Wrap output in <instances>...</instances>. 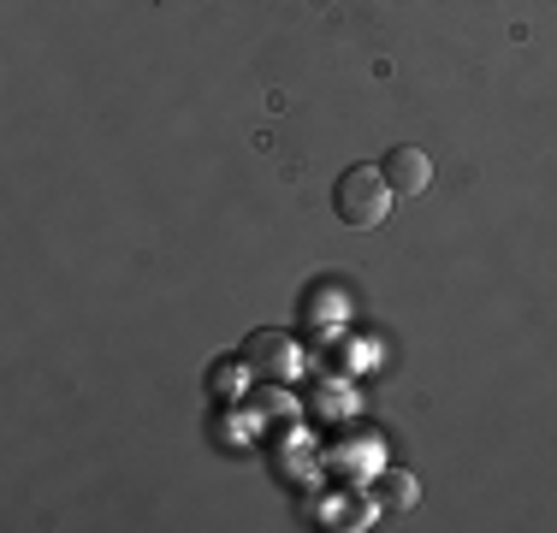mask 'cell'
Here are the masks:
<instances>
[{
	"mask_svg": "<svg viewBox=\"0 0 557 533\" xmlns=\"http://www.w3.org/2000/svg\"><path fill=\"white\" fill-rule=\"evenodd\" d=\"M333 213L350 232H374L380 220L392 213V184L380 166H344L333 184Z\"/></svg>",
	"mask_w": 557,
	"mask_h": 533,
	"instance_id": "obj_1",
	"label": "cell"
},
{
	"mask_svg": "<svg viewBox=\"0 0 557 533\" xmlns=\"http://www.w3.org/2000/svg\"><path fill=\"white\" fill-rule=\"evenodd\" d=\"M374 498H380V510H386V516H397V510H409V504H416V480H409V474H386L374 486Z\"/></svg>",
	"mask_w": 557,
	"mask_h": 533,
	"instance_id": "obj_3",
	"label": "cell"
},
{
	"mask_svg": "<svg viewBox=\"0 0 557 533\" xmlns=\"http://www.w3.org/2000/svg\"><path fill=\"white\" fill-rule=\"evenodd\" d=\"M380 172H386L392 196H421L433 184V160L421 154V149H409V142H397V149L380 160Z\"/></svg>",
	"mask_w": 557,
	"mask_h": 533,
	"instance_id": "obj_2",
	"label": "cell"
}]
</instances>
